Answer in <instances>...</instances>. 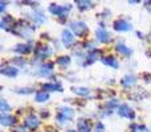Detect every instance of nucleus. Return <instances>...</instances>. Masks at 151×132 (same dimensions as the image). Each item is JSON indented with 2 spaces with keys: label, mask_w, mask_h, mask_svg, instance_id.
Returning <instances> with one entry per match:
<instances>
[{
  "label": "nucleus",
  "mask_w": 151,
  "mask_h": 132,
  "mask_svg": "<svg viewBox=\"0 0 151 132\" xmlns=\"http://www.w3.org/2000/svg\"><path fill=\"white\" fill-rule=\"evenodd\" d=\"M74 115V111L69 107H64L60 110V114L57 115V120L60 123H65V120H70Z\"/></svg>",
  "instance_id": "obj_1"
},
{
  "label": "nucleus",
  "mask_w": 151,
  "mask_h": 132,
  "mask_svg": "<svg viewBox=\"0 0 151 132\" xmlns=\"http://www.w3.org/2000/svg\"><path fill=\"white\" fill-rule=\"evenodd\" d=\"M69 9H70V5H66L65 8L64 7H60V5H57V4H52L49 7V11H50V13H53V15H56V16H60V17H65L66 16V13L69 12Z\"/></svg>",
  "instance_id": "obj_2"
},
{
  "label": "nucleus",
  "mask_w": 151,
  "mask_h": 132,
  "mask_svg": "<svg viewBox=\"0 0 151 132\" xmlns=\"http://www.w3.org/2000/svg\"><path fill=\"white\" fill-rule=\"evenodd\" d=\"M13 32H15V33H17V34H20L21 37L28 39V37L33 33V28H32V26H29V25H23V26H21V24H19L17 26H15Z\"/></svg>",
  "instance_id": "obj_3"
},
{
  "label": "nucleus",
  "mask_w": 151,
  "mask_h": 132,
  "mask_svg": "<svg viewBox=\"0 0 151 132\" xmlns=\"http://www.w3.org/2000/svg\"><path fill=\"white\" fill-rule=\"evenodd\" d=\"M72 29H73L74 34L83 36L86 32V24L82 23V21H74V23H72Z\"/></svg>",
  "instance_id": "obj_4"
},
{
  "label": "nucleus",
  "mask_w": 151,
  "mask_h": 132,
  "mask_svg": "<svg viewBox=\"0 0 151 132\" xmlns=\"http://www.w3.org/2000/svg\"><path fill=\"white\" fill-rule=\"evenodd\" d=\"M114 29L115 31H119V32H126V31H130L131 25L125 20H117L114 23Z\"/></svg>",
  "instance_id": "obj_5"
},
{
  "label": "nucleus",
  "mask_w": 151,
  "mask_h": 132,
  "mask_svg": "<svg viewBox=\"0 0 151 132\" xmlns=\"http://www.w3.org/2000/svg\"><path fill=\"white\" fill-rule=\"evenodd\" d=\"M118 114L123 118H129V119H133L134 118V112L131 111V108L127 106V104H122L118 110Z\"/></svg>",
  "instance_id": "obj_6"
},
{
  "label": "nucleus",
  "mask_w": 151,
  "mask_h": 132,
  "mask_svg": "<svg viewBox=\"0 0 151 132\" xmlns=\"http://www.w3.org/2000/svg\"><path fill=\"white\" fill-rule=\"evenodd\" d=\"M25 126L29 128V130H36V128L40 126V122L35 115H31V116H28L25 119Z\"/></svg>",
  "instance_id": "obj_7"
},
{
  "label": "nucleus",
  "mask_w": 151,
  "mask_h": 132,
  "mask_svg": "<svg viewBox=\"0 0 151 132\" xmlns=\"http://www.w3.org/2000/svg\"><path fill=\"white\" fill-rule=\"evenodd\" d=\"M96 34H97V39H98L101 42H107L110 40V34L107 33L106 29H104V28H98V29H97Z\"/></svg>",
  "instance_id": "obj_8"
},
{
  "label": "nucleus",
  "mask_w": 151,
  "mask_h": 132,
  "mask_svg": "<svg viewBox=\"0 0 151 132\" xmlns=\"http://www.w3.org/2000/svg\"><path fill=\"white\" fill-rule=\"evenodd\" d=\"M74 41V36L70 33L69 31H64L63 32V44L65 46H70Z\"/></svg>",
  "instance_id": "obj_9"
},
{
  "label": "nucleus",
  "mask_w": 151,
  "mask_h": 132,
  "mask_svg": "<svg viewBox=\"0 0 151 132\" xmlns=\"http://www.w3.org/2000/svg\"><path fill=\"white\" fill-rule=\"evenodd\" d=\"M53 71V64L48 62V64H44L41 67H40L39 70V74L40 75H44V77H47V75H50Z\"/></svg>",
  "instance_id": "obj_10"
},
{
  "label": "nucleus",
  "mask_w": 151,
  "mask_h": 132,
  "mask_svg": "<svg viewBox=\"0 0 151 132\" xmlns=\"http://www.w3.org/2000/svg\"><path fill=\"white\" fill-rule=\"evenodd\" d=\"M52 53V50L49 49L48 46H39L36 50V57L37 58H45Z\"/></svg>",
  "instance_id": "obj_11"
},
{
  "label": "nucleus",
  "mask_w": 151,
  "mask_h": 132,
  "mask_svg": "<svg viewBox=\"0 0 151 132\" xmlns=\"http://www.w3.org/2000/svg\"><path fill=\"white\" fill-rule=\"evenodd\" d=\"M90 130H91V124L89 120L81 119L78 122V131L80 132H90Z\"/></svg>",
  "instance_id": "obj_12"
},
{
  "label": "nucleus",
  "mask_w": 151,
  "mask_h": 132,
  "mask_svg": "<svg viewBox=\"0 0 151 132\" xmlns=\"http://www.w3.org/2000/svg\"><path fill=\"white\" fill-rule=\"evenodd\" d=\"M0 123H1L3 126H11L15 123V118L11 116V115H7V114H3L1 116H0Z\"/></svg>",
  "instance_id": "obj_13"
},
{
  "label": "nucleus",
  "mask_w": 151,
  "mask_h": 132,
  "mask_svg": "<svg viewBox=\"0 0 151 132\" xmlns=\"http://www.w3.org/2000/svg\"><path fill=\"white\" fill-rule=\"evenodd\" d=\"M1 74L7 75V77H16L17 75V69H15V67H3L1 69Z\"/></svg>",
  "instance_id": "obj_14"
},
{
  "label": "nucleus",
  "mask_w": 151,
  "mask_h": 132,
  "mask_svg": "<svg viewBox=\"0 0 151 132\" xmlns=\"http://www.w3.org/2000/svg\"><path fill=\"white\" fill-rule=\"evenodd\" d=\"M115 49H117V52H118V53H121V54L126 56V57L131 54V50L129 49L127 46H125V45H123V44H118L117 46H115Z\"/></svg>",
  "instance_id": "obj_15"
},
{
  "label": "nucleus",
  "mask_w": 151,
  "mask_h": 132,
  "mask_svg": "<svg viewBox=\"0 0 151 132\" xmlns=\"http://www.w3.org/2000/svg\"><path fill=\"white\" fill-rule=\"evenodd\" d=\"M102 62H104L105 65H109V66H111V67H115V69L118 67L117 60H115V58H113V57H105V58H102Z\"/></svg>",
  "instance_id": "obj_16"
},
{
  "label": "nucleus",
  "mask_w": 151,
  "mask_h": 132,
  "mask_svg": "<svg viewBox=\"0 0 151 132\" xmlns=\"http://www.w3.org/2000/svg\"><path fill=\"white\" fill-rule=\"evenodd\" d=\"M44 90H49V91H61V86L57 83H45L42 86Z\"/></svg>",
  "instance_id": "obj_17"
},
{
  "label": "nucleus",
  "mask_w": 151,
  "mask_h": 132,
  "mask_svg": "<svg viewBox=\"0 0 151 132\" xmlns=\"http://www.w3.org/2000/svg\"><path fill=\"white\" fill-rule=\"evenodd\" d=\"M49 99V94L47 91H40L36 94V101L37 102H47Z\"/></svg>",
  "instance_id": "obj_18"
},
{
  "label": "nucleus",
  "mask_w": 151,
  "mask_h": 132,
  "mask_svg": "<svg viewBox=\"0 0 151 132\" xmlns=\"http://www.w3.org/2000/svg\"><path fill=\"white\" fill-rule=\"evenodd\" d=\"M101 57V52H99V50H93V52L90 53V54L88 56V62L89 64H91V62H94V61L96 60H98V58Z\"/></svg>",
  "instance_id": "obj_19"
},
{
  "label": "nucleus",
  "mask_w": 151,
  "mask_h": 132,
  "mask_svg": "<svg viewBox=\"0 0 151 132\" xmlns=\"http://www.w3.org/2000/svg\"><path fill=\"white\" fill-rule=\"evenodd\" d=\"M76 4L78 5L80 9H88V8H90L91 5H93V3L91 1H81V0H78V1H76Z\"/></svg>",
  "instance_id": "obj_20"
},
{
  "label": "nucleus",
  "mask_w": 151,
  "mask_h": 132,
  "mask_svg": "<svg viewBox=\"0 0 151 132\" xmlns=\"http://www.w3.org/2000/svg\"><path fill=\"white\" fill-rule=\"evenodd\" d=\"M16 52L19 53H23V54H25V53H29L31 52V48L28 46V45H17V46L15 48Z\"/></svg>",
  "instance_id": "obj_21"
},
{
  "label": "nucleus",
  "mask_w": 151,
  "mask_h": 132,
  "mask_svg": "<svg viewBox=\"0 0 151 132\" xmlns=\"http://www.w3.org/2000/svg\"><path fill=\"white\" fill-rule=\"evenodd\" d=\"M73 91L78 95H89V90L85 87H74Z\"/></svg>",
  "instance_id": "obj_22"
},
{
  "label": "nucleus",
  "mask_w": 151,
  "mask_h": 132,
  "mask_svg": "<svg viewBox=\"0 0 151 132\" xmlns=\"http://www.w3.org/2000/svg\"><path fill=\"white\" fill-rule=\"evenodd\" d=\"M57 62H58V65H61V66H68L69 64H70V58L69 57H60L57 60Z\"/></svg>",
  "instance_id": "obj_23"
},
{
  "label": "nucleus",
  "mask_w": 151,
  "mask_h": 132,
  "mask_svg": "<svg viewBox=\"0 0 151 132\" xmlns=\"http://www.w3.org/2000/svg\"><path fill=\"white\" fill-rule=\"evenodd\" d=\"M122 83L125 86H131V85H134V83H135V78L131 77V75H129V77H126L125 79L122 81Z\"/></svg>",
  "instance_id": "obj_24"
},
{
  "label": "nucleus",
  "mask_w": 151,
  "mask_h": 132,
  "mask_svg": "<svg viewBox=\"0 0 151 132\" xmlns=\"http://www.w3.org/2000/svg\"><path fill=\"white\" fill-rule=\"evenodd\" d=\"M9 108L11 107L7 104V102H5L4 99H1V101H0V111H3V114H5L7 111H9Z\"/></svg>",
  "instance_id": "obj_25"
},
{
  "label": "nucleus",
  "mask_w": 151,
  "mask_h": 132,
  "mask_svg": "<svg viewBox=\"0 0 151 132\" xmlns=\"http://www.w3.org/2000/svg\"><path fill=\"white\" fill-rule=\"evenodd\" d=\"M33 19L37 21V23H44L45 19H44V15L41 12H35L33 13Z\"/></svg>",
  "instance_id": "obj_26"
},
{
  "label": "nucleus",
  "mask_w": 151,
  "mask_h": 132,
  "mask_svg": "<svg viewBox=\"0 0 151 132\" xmlns=\"http://www.w3.org/2000/svg\"><path fill=\"white\" fill-rule=\"evenodd\" d=\"M134 132H149L145 126H134Z\"/></svg>",
  "instance_id": "obj_27"
},
{
  "label": "nucleus",
  "mask_w": 151,
  "mask_h": 132,
  "mask_svg": "<svg viewBox=\"0 0 151 132\" xmlns=\"http://www.w3.org/2000/svg\"><path fill=\"white\" fill-rule=\"evenodd\" d=\"M66 132H77V131H73V130H70V131H66Z\"/></svg>",
  "instance_id": "obj_28"
}]
</instances>
